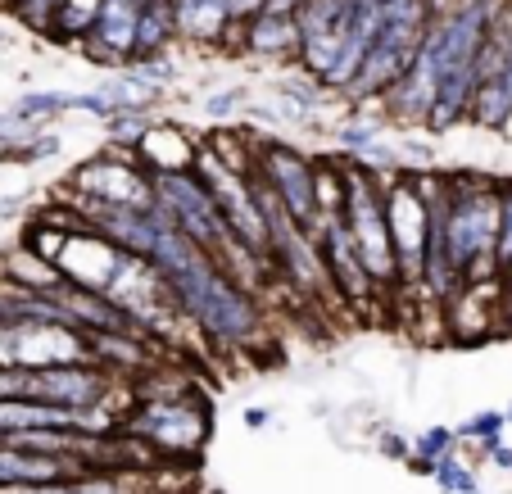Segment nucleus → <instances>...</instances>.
Here are the masks:
<instances>
[{
  "label": "nucleus",
  "mask_w": 512,
  "mask_h": 494,
  "mask_svg": "<svg viewBox=\"0 0 512 494\" xmlns=\"http://www.w3.org/2000/svg\"><path fill=\"white\" fill-rule=\"evenodd\" d=\"M5 46H10V41H5V32H0V50H5Z\"/></svg>",
  "instance_id": "2f4dec72"
},
{
  "label": "nucleus",
  "mask_w": 512,
  "mask_h": 494,
  "mask_svg": "<svg viewBox=\"0 0 512 494\" xmlns=\"http://www.w3.org/2000/svg\"><path fill=\"white\" fill-rule=\"evenodd\" d=\"M300 50V28H295V14H254L241 32V55H259V59H281L290 64Z\"/></svg>",
  "instance_id": "9b49d317"
},
{
  "label": "nucleus",
  "mask_w": 512,
  "mask_h": 494,
  "mask_svg": "<svg viewBox=\"0 0 512 494\" xmlns=\"http://www.w3.org/2000/svg\"><path fill=\"white\" fill-rule=\"evenodd\" d=\"M245 105H250V87H223V91H209V96H204V114L218 127L236 123V118L245 114Z\"/></svg>",
  "instance_id": "b1692460"
},
{
  "label": "nucleus",
  "mask_w": 512,
  "mask_h": 494,
  "mask_svg": "<svg viewBox=\"0 0 512 494\" xmlns=\"http://www.w3.org/2000/svg\"><path fill=\"white\" fill-rule=\"evenodd\" d=\"M0 281H10V286H19V291H55L59 281H64V272H59V263L41 259V254H32L28 245H10V250L0 254Z\"/></svg>",
  "instance_id": "ddd939ff"
},
{
  "label": "nucleus",
  "mask_w": 512,
  "mask_h": 494,
  "mask_svg": "<svg viewBox=\"0 0 512 494\" xmlns=\"http://www.w3.org/2000/svg\"><path fill=\"white\" fill-rule=\"evenodd\" d=\"M263 5H268V0H232V19L236 23H250L254 14H263Z\"/></svg>",
  "instance_id": "c85d7f7f"
},
{
  "label": "nucleus",
  "mask_w": 512,
  "mask_h": 494,
  "mask_svg": "<svg viewBox=\"0 0 512 494\" xmlns=\"http://www.w3.org/2000/svg\"><path fill=\"white\" fill-rule=\"evenodd\" d=\"M494 268H499V277L512 268V182H499V236H494Z\"/></svg>",
  "instance_id": "393cba45"
},
{
  "label": "nucleus",
  "mask_w": 512,
  "mask_h": 494,
  "mask_svg": "<svg viewBox=\"0 0 512 494\" xmlns=\"http://www.w3.org/2000/svg\"><path fill=\"white\" fill-rule=\"evenodd\" d=\"M150 209H155L168 227H177L191 245H200L209 259L218 254L223 236L232 232L195 173H150Z\"/></svg>",
  "instance_id": "20e7f679"
},
{
  "label": "nucleus",
  "mask_w": 512,
  "mask_h": 494,
  "mask_svg": "<svg viewBox=\"0 0 512 494\" xmlns=\"http://www.w3.org/2000/svg\"><path fill=\"white\" fill-rule=\"evenodd\" d=\"M263 10H268V14H295V10H300V0H268Z\"/></svg>",
  "instance_id": "7c9ffc66"
},
{
  "label": "nucleus",
  "mask_w": 512,
  "mask_h": 494,
  "mask_svg": "<svg viewBox=\"0 0 512 494\" xmlns=\"http://www.w3.org/2000/svg\"><path fill=\"white\" fill-rule=\"evenodd\" d=\"M118 431L145 440V445L164 458H177V463H195L209 445L213 431V413L209 399L191 395V399H132V408L123 413Z\"/></svg>",
  "instance_id": "7ed1b4c3"
},
{
  "label": "nucleus",
  "mask_w": 512,
  "mask_h": 494,
  "mask_svg": "<svg viewBox=\"0 0 512 494\" xmlns=\"http://www.w3.org/2000/svg\"><path fill=\"white\" fill-rule=\"evenodd\" d=\"M377 449L386 458H399V463H408V454H413V440H404L399 431L386 427V431H377Z\"/></svg>",
  "instance_id": "a878e982"
},
{
  "label": "nucleus",
  "mask_w": 512,
  "mask_h": 494,
  "mask_svg": "<svg viewBox=\"0 0 512 494\" xmlns=\"http://www.w3.org/2000/svg\"><path fill=\"white\" fill-rule=\"evenodd\" d=\"M508 431H512V413H508Z\"/></svg>",
  "instance_id": "72a5a7b5"
},
{
  "label": "nucleus",
  "mask_w": 512,
  "mask_h": 494,
  "mask_svg": "<svg viewBox=\"0 0 512 494\" xmlns=\"http://www.w3.org/2000/svg\"><path fill=\"white\" fill-rule=\"evenodd\" d=\"M431 476L440 485V494H481V481H476V463H467L463 454H445L440 463H431Z\"/></svg>",
  "instance_id": "4be33fe9"
},
{
  "label": "nucleus",
  "mask_w": 512,
  "mask_h": 494,
  "mask_svg": "<svg viewBox=\"0 0 512 494\" xmlns=\"http://www.w3.org/2000/svg\"><path fill=\"white\" fill-rule=\"evenodd\" d=\"M145 0H105L96 14V28L78 41V50L100 68H123L132 59L136 19H141Z\"/></svg>",
  "instance_id": "1a4fd4ad"
},
{
  "label": "nucleus",
  "mask_w": 512,
  "mask_h": 494,
  "mask_svg": "<svg viewBox=\"0 0 512 494\" xmlns=\"http://www.w3.org/2000/svg\"><path fill=\"white\" fill-rule=\"evenodd\" d=\"M254 173L263 177L272 195L286 204V214L309 232L318 223V200H313V155L281 136H254Z\"/></svg>",
  "instance_id": "39448f33"
},
{
  "label": "nucleus",
  "mask_w": 512,
  "mask_h": 494,
  "mask_svg": "<svg viewBox=\"0 0 512 494\" xmlns=\"http://www.w3.org/2000/svg\"><path fill=\"white\" fill-rule=\"evenodd\" d=\"M381 204H386V227H390V245H395V263H399V291L417 295V277H422V250H426V200L413 191L404 173H386L381 177Z\"/></svg>",
  "instance_id": "0eeeda50"
},
{
  "label": "nucleus",
  "mask_w": 512,
  "mask_h": 494,
  "mask_svg": "<svg viewBox=\"0 0 512 494\" xmlns=\"http://www.w3.org/2000/svg\"><path fill=\"white\" fill-rule=\"evenodd\" d=\"M458 449V431L454 427H426L422 436L413 440V454H408V463L417 467V472H431V463H440L445 454H454Z\"/></svg>",
  "instance_id": "5701e85b"
},
{
  "label": "nucleus",
  "mask_w": 512,
  "mask_h": 494,
  "mask_svg": "<svg viewBox=\"0 0 512 494\" xmlns=\"http://www.w3.org/2000/svg\"><path fill=\"white\" fill-rule=\"evenodd\" d=\"M445 254L463 286L499 281L494 268V236H499V182L481 173H445Z\"/></svg>",
  "instance_id": "f257e3e1"
},
{
  "label": "nucleus",
  "mask_w": 512,
  "mask_h": 494,
  "mask_svg": "<svg viewBox=\"0 0 512 494\" xmlns=\"http://www.w3.org/2000/svg\"><path fill=\"white\" fill-rule=\"evenodd\" d=\"M78 105V91H59V87H46V91H23L14 105H5L23 127H50L59 114H73Z\"/></svg>",
  "instance_id": "dca6fc26"
},
{
  "label": "nucleus",
  "mask_w": 512,
  "mask_h": 494,
  "mask_svg": "<svg viewBox=\"0 0 512 494\" xmlns=\"http://www.w3.org/2000/svg\"><path fill=\"white\" fill-rule=\"evenodd\" d=\"M381 177L386 173H368L363 164L345 159V204H340V223H345L358 259H363L381 304H386L399 295V263H395V245H390V227H386V204H381Z\"/></svg>",
  "instance_id": "f03ea898"
},
{
  "label": "nucleus",
  "mask_w": 512,
  "mask_h": 494,
  "mask_svg": "<svg viewBox=\"0 0 512 494\" xmlns=\"http://www.w3.org/2000/svg\"><path fill=\"white\" fill-rule=\"evenodd\" d=\"M309 236L322 254V268H327L331 300L349 304V309H363V313H368L372 304H381L377 286H372L368 268H363V259H358V250H354V241H349L340 214H318V223L309 227Z\"/></svg>",
  "instance_id": "6e6552de"
},
{
  "label": "nucleus",
  "mask_w": 512,
  "mask_h": 494,
  "mask_svg": "<svg viewBox=\"0 0 512 494\" xmlns=\"http://www.w3.org/2000/svg\"><path fill=\"white\" fill-rule=\"evenodd\" d=\"M105 0H59L55 14H50L46 37L59 41V46H78L91 28H96V14Z\"/></svg>",
  "instance_id": "f3484780"
},
{
  "label": "nucleus",
  "mask_w": 512,
  "mask_h": 494,
  "mask_svg": "<svg viewBox=\"0 0 512 494\" xmlns=\"http://www.w3.org/2000/svg\"><path fill=\"white\" fill-rule=\"evenodd\" d=\"M241 417H245V427H250V431H263V427H272V413H268V408H254V404H250V408H245Z\"/></svg>",
  "instance_id": "c756f323"
},
{
  "label": "nucleus",
  "mask_w": 512,
  "mask_h": 494,
  "mask_svg": "<svg viewBox=\"0 0 512 494\" xmlns=\"http://www.w3.org/2000/svg\"><path fill=\"white\" fill-rule=\"evenodd\" d=\"M481 458H485V463H494L499 472H512V445H508V440H494Z\"/></svg>",
  "instance_id": "cd10ccee"
},
{
  "label": "nucleus",
  "mask_w": 512,
  "mask_h": 494,
  "mask_svg": "<svg viewBox=\"0 0 512 494\" xmlns=\"http://www.w3.org/2000/svg\"><path fill=\"white\" fill-rule=\"evenodd\" d=\"M454 431H458V445H476V458H481L494 440L508 436V413H499V408H481V413H472L467 422H458Z\"/></svg>",
  "instance_id": "412c9836"
},
{
  "label": "nucleus",
  "mask_w": 512,
  "mask_h": 494,
  "mask_svg": "<svg viewBox=\"0 0 512 494\" xmlns=\"http://www.w3.org/2000/svg\"><path fill=\"white\" fill-rule=\"evenodd\" d=\"M159 123V109H114V114L100 118L105 127V146H123V150H136L141 136Z\"/></svg>",
  "instance_id": "a211bd4d"
},
{
  "label": "nucleus",
  "mask_w": 512,
  "mask_h": 494,
  "mask_svg": "<svg viewBox=\"0 0 512 494\" xmlns=\"http://www.w3.org/2000/svg\"><path fill=\"white\" fill-rule=\"evenodd\" d=\"M173 5L177 37L195 41V46H218L223 32L232 28V0H168Z\"/></svg>",
  "instance_id": "f8f14e48"
},
{
  "label": "nucleus",
  "mask_w": 512,
  "mask_h": 494,
  "mask_svg": "<svg viewBox=\"0 0 512 494\" xmlns=\"http://www.w3.org/2000/svg\"><path fill=\"white\" fill-rule=\"evenodd\" d=\"M467 123L481 132H503L512 123V91L499 78H481L467 100Z\"/></svg>",
  "instance_id": "2eb2a0df"
},
{
  "label": "nucleus",
  "mask_w": 512,
  "mask_h": 494,
  "mask_svg": "<svg viewBox=\"0 0 512 494\" xmlns=\"http://www.w3.org/2000/svg\"><path fill=\"white\" fill-rule=\"evenodd\" d=\"M381 5H404V0H381Z\"/></svg>",
  "instance_id": "473e14b6"
},
{
  "label": "nucleus",
  "mask_w": 512,
  "mask_h": 494,
  "mask_svg": "<svg viewBox=\"0 0 512 494\" xmlns=\"http://www.w3.org/2000/svg\"><path fill=\"white\" fill-rule=\"evenodd\" d=\"M59 150H64V141H59L50 127H32L28 136H19V141H10V146H0V164H46V159H55Z\"/></svg>",
  "instance_id": "aec40b11"
},
{
  "label": "nucleus",
  "mask_w": 512,
  "mask_h": 494,
  "mask_svg": "<svg viewBox=\"0 0 512 494\" xmlns=\"http://www.w3.org/2000/svg\"><path fill=\"white\" fill-rule=\"evenodd\" d=\"M64 191L82 195V200H105V204H150V177H145L136 150L123 146H100L96 155H87L73 173H68Z\"/></svg>",
  "instance_id": "423d86ee"
},
{
  "label": "nucleus",
  "mask_w": 512,
  "mask_h": 494,
  "mask_svg": "<svg viewBox=\"0 0 512 494\" xmlns=\"http://www.w3.org/2000/svg\"><path fill=\"white\" fill-rule=\"evenodd\" d=\"M177 41V23H173V5L168 0H145L141 19H136V37H132V59H155L168 55V46ZM127 59V64H132Z\"/></svg>",
  "instance_id": "4468645a"
},
{
  "label": "nucleus",
  "mask_w": 512,
  "mask_h": 494,
  "mask_svg": "<svg viewBox=\"0 0 512 494\" xmlns=\"http://www.w3.org/2000/svg\"><path fill=\"white\" fill-rule=\"evenodd\" d=\"M195 150H200V136H191L186 127H177V123H168V118H159V123L141 136V146H136V159H141L145 177H150V173H191Z\"/></svg>",
  "instance_id": "9d476101"
},
{
  "label": "nucleus",
  "mask_w": 512,
  "mask_h": 494,
  "mask_svg": "<svg viewBox=\"0 0 512 494\" xmlns=\"http://www.w3.org/2000/svg\"><path fill=\"white\" fill-rule=\"evenodd\" d=\"M28 132L32 127H23L10 109H0V146H10V141H19V136H28Z\"/></svg>",
  "instance_id": "bb28decb"
},
{
  "label": "nucleus",
  "mask_w": 512,
  "mask_h": 494,
  "mask_svg": "<svg viewBox=\"0 0 512 494\" xmlns=\"http://www.w3.org/2000/svg\"><path fill=\"white\" fill-rule=\"evenodd\" d=\"M313 200H318V214H340L345 204V159L340 155H313Z\"/></svg>",
  "instance_id": "6ab92c4d"
}]
</instances>
